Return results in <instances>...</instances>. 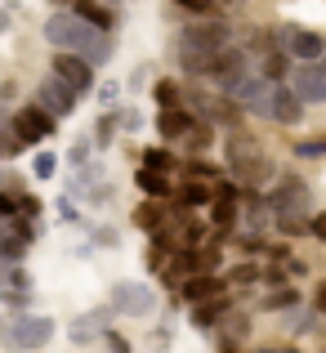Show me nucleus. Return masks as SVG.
<instances>
[{"label":"nucleus","mask_w":326,"mask_h":353,"mask_svg":"<svg viewBox=\"0 0 326 353\" xmlns=\"http://www.w3.org/2000/svg\"><path fill=\"white\" fill-rule=\"evenodd\" d=\"M41 32L54 50H68V54H77V59H85L94 72L103 68V63H112V32L85 23V18H77V14H68V9H54Z\"/></svg>","instance_id":"nucleus-1"},{"label":"nucleus","mask_w":326,"mask_h":353,"mask_svg":"<svg viewBox=\"0 0 326 353\" xmlns=\"http://www.w3.org/2000/svg\"><path fill=\"white\" fill-rule=\"evenodd\" d=\"M223 152H228V170H232V179L241 183V188H264L268 179H273V157L264 152V143H259V139H250L246 130H228V148H223Z\"/></svg>","instance_id":"nucleus-2"},{"label":"nucleus","mask_w":326,"mask_h":353,"mask_svg":"<svg viewBox=\"0 0 326 353\" xmlns=\"http://www.w3.org/2000/svg\"><path fill=\"white\" fill-rule=\"evenodd\" d=\"M268 183H273V188L264 192V206H268L273 219H309L313 215V188L300 179V174L282 170V174H273Z\"/></svg>","instance_id":"nucleus-3"},{"label":"nucleus","mask_w":326,"mask_h":353,"mask_svg":"<svg viewBox=\"0 0 326 353\" xmlns=\"http://www.w3.org/2000/svg\"><path fill=\"white\" fill-rule=\"evenodd\" d=\"M179 108H188L197 121H206V125H223V130H237L246 112H241L237 103H232L228 94H219V90H197V85H183L179 94Z\"/></svg>","instance_id":"nucleus-4"},{"label":"nucleus","mask_w":326,"mask_h":353,"mask_svg":"<svg viewBox=\"0 0 326 353\" xmlns=\"http://www.w3.org/2000/svg\"><path fill=\"white\" fill-rule=\"evenodd\" d=\"M59 336V322L50 318V313H18L9 327H0V340H5V349H14V353H36V349H45L50 340Z\"/></svg>","instance_id":"nucleus-5"},{"label":"nucleus","mask_w":326,"mask_h":353,"mask_svg":"<svg viewBox=\"0 0 326 353\" xmlns=\"http://www.w3.org/2000/svg\"><path fill=\"white\" fill-rule=\"evenodd\" d=\"M232 45V23L223 14H206L179 32V50H223Z\"/></svg>","instance_id":"nucleus-6"},{"label":"nucleus","mask_w":326,"mask_h":353,"mask_svg":"<svg viewBox=\"0 0 326 353\" xmlns=\"http://www.w3.org/2000/svg\"><path fill=\"white\" fill-rule=\"evenodd\" d=\"M108 309L121 313V318H147V313L156 309V291L147 282H112L108 291Z\"/></svg>","instance_id":"nucleus-7"},{"label":"nucleus","mask_w":326,"mask_h":353,"mask_svg":"<svg viewBox=\"0 0 326 353\" xmlns=\"http://www.w3.org/2000/svg\"><path fill=\"white\" fill-rule=\"evenodd\" d=\"M277 45L291 54V63H322V54H326V36L318 27H300V23L277 27Z\"/></svg>","instance_id":"nucleus-8"},{"label":"nucleus","mask_w":326,"mask_h":353,"mask_svg":"<svg viewBox=\"0 0 326 353\" xmlns=\"http://www.w3.org/2000/svg\"><path fill=\"white\" fill-rule=\"evenodd\" d=\"M50 72L72 90V99H77V103H81V99H90V94H94V85H99V81H94V68H90L85 59H77V54H68V50H54Z\"/></svg>","instance_id":"nucleus-9"},{"label":"nucleus","mask_w":326,"mask_h":353,"mask_svg":"<svg viewBox=\"0 0 326 353\" xmlns=\"http://www.w3.org/2000/svg\"><path fill=\"white\" fill-rule=\"evenodd\" d=\"M9 125H14V134L23 139V148H41L54 139V130H59V121H54L50 112H41L36 103H23L9 112Z\"/></svg>","instance_id":"nucleus-10"},{"label":"nucleus","mask_w":326,"mask_h":353,"mask_svg":"<svg viewBox=\"0 0 326 353\" xmlns=\"http://www.w3.org/2000/svg\"><path fill=\"white\" fill-rule=\"evenodd\" d=\"M246 72H250V54L241 50V45H223V50H215V59H210L206 81L219 90V94H228V90L237 85Z\"/></svg>","instance_id":"nucleus-11"},{"label":"nucleus","mask_w":326,"mask_h":353,"mask_svg":"<svg viewBox=\"0 0 326 353\" xmlns=\"http://www.w3.org/2000/svg\"><path fill=\"white\" fill-rule=\"evenodd\" d=\"M291 90L300 94L304 108H322L326 103V68L322 63H295L291 68Z\"/></svg>","instance_id":"nucleus-12"},{"label":"nucleus","mask_w":326,"mask_h":353,"mask_svg":"<svg viewBox=\"0 0 326 353\" xmlns=\"http://www.w3.org/2000/svg\"><path fill=\"white\" fill-rule=\"evenodd\" d=\"M268 90H273V81H264L259 72H246V77L228 90V99L250 117H268Z\"/></svg>","instance_id":"nucleus-13"},{"label":"nucleus","mask_w":326,"mask_h":353,"mask_svg":"<svg viewBox=\"0 0 326 353\" xmlns=\"http://www.w3.org/2000/svg\"><path fill=\"white\" fill-rule=\"evenodd\" d=\"M32 103L41 108V112H50L54 121H63V117L72 112V108H77V99H72V90H68V85H63V81L50 72V77H41V81H36Z\"/></svg>","instance_id":"nucleus-14"},{"label":"nucleus","mask_w":326,"mask_h":353,"mask_svg":"<svg viewBox=\"0 0 326 353\" xmlns=\"http://www.w3.org/2000/svg\"><path fill=\"white\" fill-rule=\"evenodd\" d=\"M304 117H309V108L300 103V94H295L291 85L268 90V121H277V125H300Z\"/></svg>","instance_id":"nucleus-15"},{"label":"nucleus","mask_w":326,"mask_h":353,"mask_svg":"<svg viewBox=\"0 0 326 353\" xmlns=\"http://www.w3.org/2000/svg\"><path fill=\"white\" fill-rule=\"evenodd\" d=\"M112 327V309L103 304V309H85V313H77V318H72V345H94L99 336H103V331Z\"/></svg>","instance_id":"nucleus-16"},{"label":"nucleus","mask_w":326,"mask_h":353,"mask_svg":"<svg viewBox=\"0 0 326 353\" xmlns=\"http://www.w3.org/2000/svg\"><path fill=\"white\" fill-rule=\"evenodd\" d=\"M174 291H179L183 304H197V300H210V295H223L228 286H223L219 273H192V277H183Z\"/></svg>","instance_id":"nucleus-17"},{"label":"nucleus","mask_w":326,"mask_h":353,"mask_svg":"<svg viewBox=\"0 0 326 353\" xmlns=\"http://www.w3.org/2000/svg\"><path fill=\"white\" fill-rule=\"evenodd\" d=\"M197 125V117L188 112V108H161L156 112V134L165 139V143H183V134Z\"/></svg>","instance_id":"nucleus-18"},{"label":"nucleus","mask_w":326,"mask_h":353,"mask_svg":"<svg viewBox=\"0 0 326 353\" xmlns=\"http://www.w3.org/2000/svg\"><path fill=\"white\" fill-rule=\"evenodd\" d=\"M188 309H192V327H197V331H210V327H215V322L223 318V313L232 309V295L223 291V295H210V300L188 304Z\"/></svg>","instance_id":"nucleus-19"},{"label":"nucleus","mask_w":326,"mask_h":353,"mask_svg":"<svg viewBox=\"0 0 326 353\" xmlns=\"http://www.w3.org/2000/svg\"><path fill=\"white\" fill-rule=\"evenodd\" d=\"M50 5H59V9H68V14H77V18H85V23H94V27H103V32H112V9H103L99 0H50Z\"/></svg>","instance_id":"nucleus-20"},{"label":"nucleus","mask_w":326,"mask_h":353,"mask_svg":"<svg viewBox=\"0 0 326 353\" xmlns=\"http://www.w3.org/2000/svg\"><path fill=\"white\" fill-rule=\"evenodd\" d=\"M170 219V206L165 201H152V197H143L134 206V228H143V233H156V228Z\"/></svg>","instance_id":"nucleus-21"},{"label":"nucleus","mask_w":326,"mask_h":353,"mask_svg":"<svg viewBox=\"0 0 326 353\" xmlns=\"http://www.w3.org/2000/svg\"><path fill=\"white\" fill-rule=\"evenodd\" d=\"M134 188L143 192V197H152V201H165V197L174 192V183H170V174H156V170H143V165H139Z\"/></svg>","instance_id":"nucleus-22"},{"label":"nucleus","mask_w":326,"mask_h":353,"mask_svg":"<svg viewBox=\"0 0 326 353\" xmlns=\"http://www.w3.org/2000/svg\"><path fill=\"white\" fill-rule=\"evenodd\" d=\"M255 72H259L264 81H286V77H291V54L277 45V50L259 54V68H255Z\"/></svg>","instance_id":"nucleus-23"},{"label":"nucleus","mask_w":326,"mask_h":353,"mask_svg":"<svg viewBox=\"0 0 326 353\" xmlns=\"http://www.w3.org/2000/svg\"><path fill=\"white\" fill-rule=\"evenodd\" d=\"M259 309H264V313H286V309H300V291H295V286H286V282H277L273 291H268L264 300H259Z\"/></svg>","instance_id":"nucleus-24"},{"label":"nucleus","mask_w":326,"mask_h":353,"mask_svg":"<svg viewBox=\"0 0 326 353\" xmlns=\"http://www.w3.org/2000/svg\"><path fill=\"white\" fill-rule=\"evenodd\" d=\"M170 197L179 201L183 210H197V206H206V201H210V183H201V179H183L179 188L170 192Z\"/></svg>","instance_id":"nucleus-25"},{"label":"nucleus","mask_w":326,"mask_h":353,"mask_svg":"<svg viewBox=\"0 0 326 353\" xmlns=\"http://www.w3.org/2000/svg\"><path fill=\"white\" fill-rule=\"evenodd\" d=\"M174 59H179V72H183V77H206L215 50H174Z\"/></svg>","instance_id":"nucleus-26"},{"label":"nucleus","mask_w":326,"mask_h":353,"mask_svg":"<svg viewBox=\"0 0 326 353\" xmlns=\"http://www.w3.org/2000/svg\"><path fill=\"white\" fill-rule=\"evenodd\" d=\"M215 327L223 331V345H237V340H246V331H250V318H246V313H223V318L215 322Z\"/></svg>","instance_id":"nucleus-27"},{"label":"nucleus","mask_w":326,"mask_h":353,"mask_svg":"<svg viewBox=\"0 0 326 353\" xmlns=\"http://www.w3.org/2000/svg\"><path fill=\"white\" fill-rule=\"evenodd\" d=\"M116 134H121V112H116V108H108V112L99 117V125H94V148H103V152H108Z\"/></svg>","instance_id":"nucleus-28"},{"label":"nucleus","mask_w":326,"mask_h":353,"mask_svg":"<svg viewBox=\"0 0 326 353\" xmlns=\"http://www.w3.org/2000/svg\"><path fill=\"white\" fill-rule=\"evenodd\" d=\"M18 152H23V139L14 134V125H9V112H5V103H0V161H14Z\"/></svg>","instance_id":"nucleus-29"},{"label":"nucleus","mask_w":326,"mask_h":353,"mask_svg":"<svg viewBox=\"0 0 326 353\" xmlns=\"http://www.w3.org/2000/svg\"><path fill=\"white\" fill-rule=\"evenodd\" d=\"M255 282H259V264H250V259H237L223 273V286H255Z\"/></svg>","instance_id":"nucleus-30"},{"label":"nucleus","mask_w":326,"mask_h":353,"mask_svg":"<svg viewBox=\"0 0 326 353\" xmlns=\"http://www.w3.org/2000/svg\"><path fill=\"white\" fill-rule=\"evenodd\" d=\"M139 165H143V170H156V174H170V170H174V152H170L165 143H161V148H147Z\"/></svg>","instance_id":"nucleus-31"},{"label":"nucleus","mask_w":326,"mask_h":353,"mask_svg":"<svg viewBox=\"0 0 326 353\" xmlns=\"http://www.w3.org/2000/svg\"><path fill=\"white\" fill-rule=\"evenodd\" d=\"M286 331H291V336H313V331H318V313H300V309H286Z\"/></svg>","instance_id":"nucleus-32"},{"label":"nucleus","mask_w":326,"mask_h":353,"mask_svg":"<svg viewBox=\"0 0 326 353\" xmlns=\"http://www.w3.org/2000/svg\"><path fill=\"white\" fill-rule=\"evenodd\" d=\"M179 94H183V81H156L152 85V103L156 108H179Z\"/></svg>","instance_id":"nucleus-33"},{"label":"nucleus","mask_w":326,"mask_h":353,"mask_svg":"<svg viewBox=\"0 0 326 353\" xmlns=\"http://www.w3.org/2000/svg\"><path fill=\"white\" fill-rule=\"evenodd\" d=\"M210 143H215V125H206V121H197V125L183 134V148H192V152H206Z\"/></svg>","instance_id":"nucleus-34"},{"label":"nucleus","mask_w":326,"mask_h":353,"mask_svg":"<svg viewBox=\"0 0 326 353\" xmlns=\"http://www.w3.org/2000/svg\"><path fill=\"white\" fill-rule=\"evenodd\" d=\"M232 0H174V9H188L192 18H206V14H219V9H228Z\"/></svg>","instance_id":"nucleus-35"},{"label":"nucleus","mask_w":326,"mask_h":353,"mask_svg":"<svg viewBox=\"0 0 326 353\" xmlns=\"http://www.w3.org/2000/svg\"><path fill=\"white\" fill-rule=\"evenodd\" d=\"M41 197H32V192H18V210H14V219H23V224H36L41 219Z\"/></svg>","instance_id":"nucleus-36"},{"label":"nucleus","mask_w":326,"mask_h":353,"mask_svg":"<svg viewBox=\"0 0 326 353\" xmlns=\"http://www.w3.org/2000/svg\"><path fill=\"white\" fill-rule=\"evenodd\" d=\"M183 179L215 183V179H219V165H215V161H201V157H197V161H188V165H183Z\"/></svg>","instance_id":"nucleus-37"},{"label":"nucleus","mask_w":326,"mask_h":353,"mask_svg":"<svg viewBox=\"0 0 326 353\" xmlns=\"http://www.w3.org/2000/svg\"><path fill=\"white\" fill-rule=\"evenodd\" d=\"M291 152L304 161H318V157H326V139H300V143H291Z\"/></svg>","instance_id":"nucleus-38"},{"label":"nucleus","mask_w":326,"mask_h":353,"mask_svg":"<svg viewBox=\"0 0 326 353\" xmlns=\"http://www.w3.org/2000/svg\"><path fill=\"white\" fill-rule=\"evenodd\" d=\"M32 174H36V179H54V174H59V157H54V152H36Z\"/></svg>","instance_id":"nucleus-39"},{"label":"nucleus","mask_w":326,"mask_h":353,"mask_svg":"<svg viewBox=\"0 0 326 353\" xmlns=\"http://www.w3.org/2000/svg\"><path fill=\"white\" fill-rule=\"evenodd\" d=\"M0 295H5V304L14 313H23L27 304H32V291H23V286H0Z\"/></svg>","instance_id":"nucleus-40"},{"label":"nucleus","mask_w":326,"mask_h":353,"mask_svg":"<svg viewBox=\"0 0 326 353\" xmlns=\"http://www.w3.org/2000/svg\"><path fill=\"white\" fill-rule=\"evenodd\" d=\"M143 264H147V273H161V268L170 264V255H165L161 246H152V250H143Z\"/></svg>","instance_id":"nucleus-41"},{"label":"nucleus","mask_w":326,"mask_h":353,"mask_svg":"<svg viewBox=\"0 0 326 353\" xmlns=\"http://www.w3.org/2000/svg\"><path fill=\"white\" fill-rule=\"evenodd\" d=\"M90 148H94V143H90V139H77V143H72V152H68V161H72V165H85L90 157H94V152H90Z\"/></svg>","instance_id":"nucleus-42"},{"label":"nucleus","mask_w":326,"mask_h":353,"mask_svg":"<svg viewBox=\"0 0 326 353\" xmlns=\"http://www.w3.org/2000/svg\"><path fill=\"white\" fill-rule=\"evenodd\" d=\"M103 340H108V349H112V353H134V349H130V340L121 336V331H112V327L103 331Z\"/></svg>","instance_id":"nucleus-43"},{"label":"nucleus","mask_w":326,"mask_h":353,"mask_svg":"<svg viewBox=\"0 0 326 353\" xmlns=\"http://www.w3.org/2000/svg\"><path fill=\"white\" fill-rule=\"evenodd\" d=\"M94 94H99V103H103V108H116L121 85H116V81H112V85H94Z\"/></svg>","instance_id":"nucleus-44"},{"label":"nucleus","mask_w":326,"mask_h":353,"mask_svg":"<svg viewBox=\"0 0 326 353\" xmlns=\"http://www.w3.org/2000/svg\"><path fill=\"white\" fill-rule=\"evenodd\" d=\"M14 210H18V192L0 188V219H14Z\"/></svg>","instance_id":"nucleus-45"},{"label":"nucleus","mask_w":326,"mask_h":353,"mask_svg":"<svg viewBox=\"0 0 326 353\" xmlns=\"http://www.w3.org/2000/svg\"><path fill=\"white\" fill-rule=\"evenodd\" d=\"M59 210H63V219H68V224H81V210H77V206H72V201H63V206H59Z\"/></svg>","instance_id":"nucleus-46"},{"label":"nucleus","mask_w":326,"mask_h":353,"mask_svg":"<svg viewBox=\"0 0 326 353\" xmlns=\"http://www.w3.org/2000/svg\"><path fill=\"white\" fill-rule=\"evenodd\" d=\"M255 353H300L295 345H264V349H255Z\"/></svg>","instance_id":"nucleus-47"},{"label":"nucleus","mask_w":326,"mask_h":353,"mask_svg":"<svg viewBox=\"0 0 326 353\" xmlns=\"http://www.w3.org/2000/svg\"><path fill=\"white\" fill-rule=\"evenodd\" d=\"M219 353H237V349H228V345H219Z\"/></svg>","instance_id":"nucleus-48"},{"label":"nucleus","mask_w":326,"mask_h":353,"mask_svg":"<svg viewBox=\"0 0 326 353\" xmlns=\"http://www.w3.org/2000/svg\"><path fill=\"white\" fill-rule=\"evenodd\" d=\"M0 327H5V322H0Z\"/></svg>","instance_id":"nucleus-49"}]
</instances>
